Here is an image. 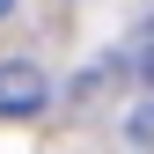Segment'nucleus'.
<instances>
[{
    "label": "nucleus",
    "mask_w": 154,
    "mask_h": 154,
    "mask_svg": "<svg viewBox=\"0 0 154 154\" xmlns=\"http://www.w3.org/2000/svg\"><path fill=\"white\" fill-rule=\"evenodd\" d=\"M44 95H51V81H44L37 66H22V59L0 66V118H37Z\"/></svg>",
    "instance_id": "1"
},
{
    "label": "nucleus",
    "mask_w": 154,
    "mask_h": 154,
    "mask_svg": "<svg viewBox=\"0 0 154 154\" xmlns=\"http://www.w3.org/2000/svg\"><path fill=\"white\" fill-rule=\"evenodd\" d=\"M140 73H147V88H154V51H147V66H140Z\"/></svg>",
    "instance_id": "2"
},
{
    "label": "nucleus",
    "mask_w": 154,
    "mask_h": 154,
    "mask_svg": "<svg viewBox=\"0 0 154 154\" xmlns=\"http://www.w3.org/2000/svg\"><path fill=\"white\" fill-rule=\"evenodd\" d=\"M8 8H15V0H0V15H8Z\"/></svg>",
    "instance_id": "3"
}]
</instances>
